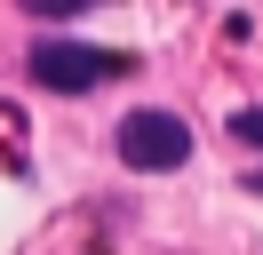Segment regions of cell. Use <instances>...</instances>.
Segmentation results:
<instances>
[{
  "instance_id": "obj_1",
  "label": "cell",
  "mask_w": 263,
  "mask_h": 255,
  "mask_svg": "<svg viewBox=\"0 0 263 255\" xmlns=\"http://www.w3.org/2000/svg\"><path fill=\"white\" fill-rule=\"evenodd\" d=\"M24 72H32L48 96H88L96 80L128 72V56H120V48H88V40H40L32 56H24Z\"/></svg>"
},
{
  "instance_id": "obj_2",
  "label": "cell",
  "mask_w": 263,
  "mask_h": 255,
  "mask_svg": "<svg viewBox=\"0 0 263 255\" xmlns=\"http://www.w3.org/2000/svg\"><path fill=\"white\" fill-rule=\"evenodd\" d=\"M120 159H128L136 175H167V168H183V159H192V128H183L176 112L144 104V112H128V120H120Z\"/></svg>"
},
{
  "instance_id": "obj_3",
  "label": "cell",
  "mask_w": 263,
  "mask_h": 255,
  "mask_svg": "<svg viewBox=\"0 0 263 255\" xmlns=\"http://www.w3.org/2000/svg\"><path fill=\"white\" fill-rule=\"evenodd\" d=\"M231 136H239V143H263V104H247V112H231Z\"/></svg>"
}]
</instances>
